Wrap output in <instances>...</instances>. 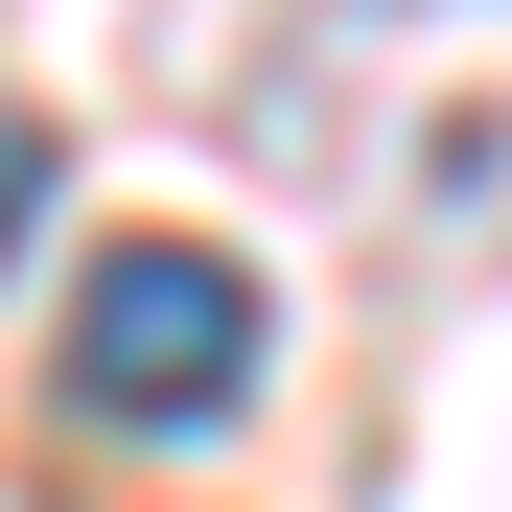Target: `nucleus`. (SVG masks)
<instances>
[{"instance_id": "f257e3e1", "label": "nucleus", "mask_w": 512, "mask_h": 512, "mask_svg": "<svg viewBox=\"0 0 512 512\" xmlns=\"http://www.w3.org/2000/svg\"><path fill=\"white\" fill-rule=\"evenodd\" d=\"M256 350H280V303H256V256H210V233H117L94 280H70V326H47L70 419H117V443H210L256 396Z\"/></svg>"}, {"instance_id": "f03ea898", "label": "nucleus", "mask_w": 512, "mask_h": 512, "mask_svg": "<svg viewBox=\"0 0 512 512\" xmlns=\"http://www.w3.org/2000/svg\"><path fill=\"white\" fill-rule=\"evenodd\" d=\"M24 233H47V140L0 117V256H24Z\"/></svg>"}]
</instances>
